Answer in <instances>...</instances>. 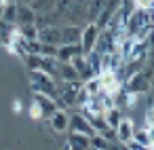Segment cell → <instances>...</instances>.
Listing matches in <instances>:
<instances>
[{"instance_id":"cell-1","label":"cell","mask_w":154,"mask_h":150,"mask_svg":"<svg viewBox=\"0 0 154 150\" xmlns=\"http://www.w3.org/2000/svg\"><path fill=\"white\" fill-rule=\"evenodd\" d=\"M30 85L36 93H42V95H49V97L57 99V83L51 76H47L45 72H40V70L30 72Z\"/></svg>"},{"instance_id":"cell-2","label":"cell","mask_w":154,"mask_h":150,"mask_svg":"<svg viewBox=\"0 0 154 150\" xmlns=\"http://www.w3.org/2000/svg\"><path fill=\"white\" fill-rule=\"evenodd\" d=\"M97 34H99V30H97V26L95 23H85L82 26V30H80V47H82V55H87L89 51H93V47H95V40H97Z\"/></svg>"},{"instance_id":"cell-3","label":"cell","mask_w":154,"mask_h":150,"mask_svg":"<svg viewBox=\"0 0 154 150\" xmlns=\"http://www.w3.org/2000/svg\"><path fill=\"white\" fill-rule=\"evenodd\" d=\"M122 87H125L129 93H135V95H141V93L152 91V83H150V80H146V78L141 76V72H137V74L129 76V78L122 83Z\"/></svg>"},{"instance_id":"cell-4","label":"cell","mask_w":154,"mask_h":150,"mask_svg":"<svg viewBox=\"0 0 154 150\" xmlns=\"http://www.w3.org/2000/svg\"><path fill=\"white\" fill-rule=\"evenodd\" d=\"M68 131H74V133H82V135H93V127L89 125V120L80 114V112H72L70 114V120H68Z\"/></svg>"},{"instance_id":"cell-5","label":"cell","mask_w":154,"mask_h":150,"mask_svg":"<svg viewBox=\"0 0 154 150\" xmlns=\"http://www.w3.org/2000/svg\"><path fill=\"white\" fill-rule=\"evenodd\" d=\"M68 120H70L68 110L59 108V110H55V112L49 116V127H51L55 133H66V131H68Z\"/></svg>"},{"instance_id":"cell-6","label":"cell","mask_w":154,"mask_h":150,"mask_svg":"<svg viewBox=\"0 0 154 150\" xmlns=\"http://www.w3.org/2000/svg\"><path fill=\"white\" fill-rule=\"evenodd\" d=\"M34 104L40 108L42 118H49V116H51L55 110H59L57 102H55L53 97H49V95H42V93H34Z\"/></svg>"},{"instance_id":"cell-7","label":"cell","mask_w":154,"mask_h":150,"mask_svg":"<svg viewBox=\"0 0 154 150\" xmlns=\"http://www.w3.org/2000/svg\"><path fill=\"white\" fill-rule=\"evenodd\" d=\"M61 45H74L80 40V30L82 26H74V23H61Z\"/></svg>"},{"instance_id":"cell-8","label":"cell","mask_w":154,"mask_h":150,"mask_svg":"<svg viewBox=\"0 0 154 150\" xmlns=\"http://www.w3.org/2000/svg\"><path fill=\"white\" fill-rule=\"evenodd\" d=\"M38 42H51V45H61V30L59 26H45L38 30Z\"/></svg>"},{"instance_id":"cell-9","label":"cell","mask_w":154,"mask_h":150,"mask_svg":"<svg viewBox=\"0 0 154 150\" xmlns=\"http://www.w3.org/2000/svg\"><path fill=\"white\" fill-rule=\"evenodd\" d=\"M70 64H72V68L76 70V74H78V78L80 80H89L91 76H95L93 74V70L89 68V64H87V57L80 53V55H76V57H72L70 59Z\"/></svg>"},{"instance_id":"cell-10","label":"cell","mask_w":154,"mask_h":150,"mask_svg":"<svg viewBox=\"0 0 154 150\" xmlns=\"http://www.w3.org/2000/svg\"><path fill=\"white\" fill-rule=\"evenodd\" d=\"M133 129H135L133 120L122 116V120H120V123L116 125V129H114V133H116V139H118L120 144H127V142L133 137Z\"/></svg>"},{"instance_id":"cell-11","label":"cell","mask_w":154,"mask_h":150,"mask_svg":"<svg viewBox=\"0 0 154 150\" xmlns=\"http://www.w3.org/2000/svg\"><path fill=\"white\" fill-rule=\"evenodd\" d=\"M82 53V47H80V42H74V45H59L57 47V61H70L72 57H76V55H80Z\"/></svg>"},{"instance_id":"cell-12","label":"cell","mask_w":154,"mask_h":150,"mask_svg":"<svg viewBox=\"0 0 154 150\" xmlns=\"http://www.w3.org/2000/svg\"><path fill=\"white\" fill-rule=\"evenodd\" d=\"M70 83V80H80L76 70L72 68L70 61H57V83Z\"/></svg>"},{"instance_id":"cell-13","label":"cell","mask_w":154,"mask_h":150,"mask_svg":"<svg viewBox=\"0 0 154 150\" xmlns=\"http://www.w3.org/2000/svg\"><path fill=\"white\" fill-rule=\"evenodd\" d=\"M36 13L30 5H17V17H15V26H28L34 23Z\"/></svg>"},{"instance_id":"cell-14","label":"cell","mask_w":154,"mask_h":150,"mask_svg":"<svg viewBox=\"0 0 154 150\" xmlns=\"http://www.w3.org/2000/svg\"><path fill=\"white\" fill-rule=\"evenodd\" d=\"M68 133V150H89V135L66 131Z\"/></svg>"},{"instance_id":"cell-15","label":"cell","mask_w":154,"mask_h":150,"mask_svg":"<svg viewBox=\"0 0 154 150\" xmlns=\"http://www.w3.org/2000/svg\"><path fill=\"white\" fill-rule=\"evenodd\" d=\"M103 118H106V123H108V127L110 129H116V125L122 120V110H118V108H108V110H103Z\"/></svg>"},{"instance_id":"cell-16","label":"cell","mask_w":154,"mask_h":150,"mask_svg":"<svg viewBox=\"0 0 154 150\" xmlns=\"http://www.w3.org/2000/svg\"><path fill=\"white\" fill-rule=\"evenodd\" d=\"M131 139H135V142H139V144H143V146H152V144H154L152 131H150V129H146V127L133 129V137H131Z\"/></svg>"},{"instance_id":"cell-17","label":"cell","mask_w":154,"mask_h":150,"mask_svg":"<svg viewBox=\"0 0 154 150\" xmlns=\"http://www.w3.org/2000/svg\"><path fill=\"white\" fill-rule=\"evenodd\" d=\"M17 32L21 38L26 40H38V28L34 23H28V26H17Z\"/></svg>"},{"instance_id":"cell-18","label":"cell","mask_w":154,"mask_h":150,"mask_svg":"<svg viewBox=\"0 0 154 150\" xmlns=\"http://www.w3.org/2000/svg\"><path fill=\"white\" fill-rule=\"evenodd\" d=\"M15 17H17V2H9V5H5V9H2V17H0V19H5V21H9V23H15Z\"/></svg>"},{"instance_id":"cell-19","label":"cell","mask_w":154,"mask_h":150,"mask_svg":"<svg viewBox=\"0 0 154 150\" xmlns=\"http://www.w3.org/2000/svg\"><path fill=\"white\" fill-rule=\"evenodd\" d=\"M106 146H108V139L101 133H93L89 137V150H97V148H106Z\"/></svg>"},{"instance_id":"cell-20","label":"cell","mask_w":154,"mask_h":150,"mask_svg":"<svg viewBox=\"0 0 154 150\" xmlns=\"http://www.w3.org/2000/svg\"><path fill=\"white\" fill-rule=\"evenodd\" d=\"M23 61H26L28 70L34 72V70H40V66H42V55H26Z\"/></svg>"},{"instance_id":"cell-21","label":"cell","mask_w":154,"mask_h":150,"mask_svg":"<svg viewBox=\"0 0 154 150\" xmlns=\"http://www.w3.org/2000/svg\"><path fill=\"white\" fill-rule=\"evenodd\" d=\"M57 47H59V45L40 42V55H42V57H57Z\"/></svg>"},{"instance_id":"cell-22","label":"cell","mask_w":154,"mask_h":150,"mask_svg":"<svg viewBox=\"0 0 154 150\" xmlns=\"http://www.w3.org/2000/svg\"><path fill=\"white\" fill-rule=\"evenodd\" d=\"M154 146H143V144H139V142H135V139H129L127 144H125V150H152Z\"/></svg>"},{"instance_id":"cell-23","label":"cell","mask_w":154,"mask_h":150,"mask_svg":"<svg viewBox=\"0 0 154 150\" xmlns=\"http://www.w3.org/2000/svg\"><path fill=\"white\" fill-rule=\"evenodd\" d=\"M30 116H32V118H36V120H40V118H42V112H40V108H38L36 104H32V106H30Z\"/></svg>"},{"instance_id":"cell-24","label":"cell","mask_w":154,"mask_h":150,"mask_svg":"<svg viewBox=\"0 0 154 150\" xmlns=\"http://www.w3.org/2000/svg\"><path fill=\"white\" fill-rule=\"evenodd\" d=\"M13 112H21V102H19V99L13 102Z\"/></svg>"},{"instance_id":"cell-25","label":"cell","mask_w":154,"mask_h":150,"mask_svg":"<svg viewBox=\"0 0 154 150\" xmlns=\"http://www.w3.org/2000/svg\"><path fill=\"white\" fill-rule=\"evenodd\" d=\"M7 42H9V38H7L2 32H0V45H7Z\"/></svg>"},{"instance_id":"cell-26","label":"cell","mask_w":154,"mask_h":150,"mask_svg":"<svg viewBox=\"0 0 154 150\" xmlns=\"http://www.w3.org/2000/svg\"><path fill=\"white\" fill-rule=\"evenodd\" d=\"M13 2H17V5H30L32 0H13Z\"/></svg>"},{"instance_id":"cell-27","label":"cell","mask_w":154,"mask_h":150,"mask_svg":"<svg viewBox=\"0 0 154 150\" xmlns=\"http://www.w3.org/2000/svg\"><path fill=\"white\" fill-rule=\"evenodd\" d=\"M2 9H5V2L0 0V17H2Z\"/></svg>"},{"instance_id":"cell-28","label":"cell","mask_w":154,"mask_h":150,"mask_svg":"<svg viewBox=\"0 0 154 150\" xmlns=\"http://www.w3.org/2000/svg\"><path fill=\"white\" fill-rule=\"evenodd\" d=\"M97 150H106V148H97Z\"/></svg>"},{"instance_id":"cell-29","label":"cell","mask_w":154,"mask_h":150,"mask_svg":"<svg viewBox=\"0 0 154 150\" xmlns=\"http://www.w3.org/2000/svg\"><path fill=\"white\" fill-rule=\"evenodd\" d=\"M66 150H68V148H66Z\"/></svg>"}]
</instances>
